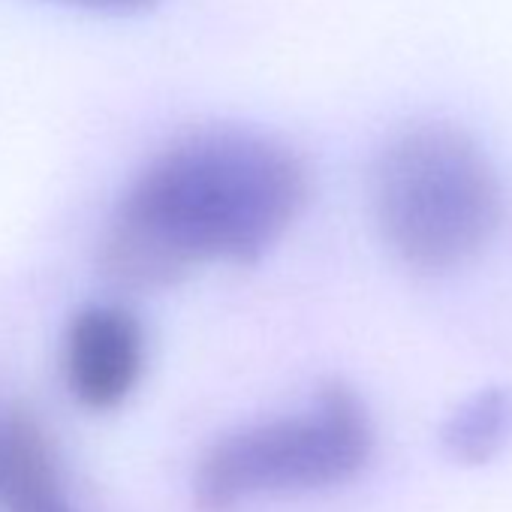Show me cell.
I'll return each mask as SVG.
<instances>
[{"label": "cell", "instance_id": "cell-1", "mask_svg": "<svg viewBox=\"0 0 512 512\" xmlns=\"http://www.w3.org/2000/svg\"><path fill=\"white\" fill-rule=\"evenodd\" d=\"M308 193V166L287 142L250 127L193 130L124 190L103 232V272L127 290H166L211 263H260Z\"/></svg>", "mask_w": 512, "mask_h": 512}, {"label": "cell", "instance_id": "cell-2", "mask_svg": "<svg viewBox=\"0 0 512 512\" xmlns=\"http://www.w3.org/2000/svg\"><path fill=\"white\" fill-rule=\"evenodd\" d=\"M371 208L398 263L446 275L491 241L503 190L491 157L464 127L428 118L383 142L371 169Z\"/></svg>", "mask_w": 512, "mask_h": 512}, {"label": "cell", "instance_id": "cell-3", "mask_svg": "<svg viewBox=\"0 0 512 512\" xmlns=\"http://www.w3.org/2000/svg\"><path fill=\"white\" fill-rule=\"evenodd\" d=\"M368 404L347 383H326L305 407L241 425L208 446L193 476L205 512L266 494H305L356 479L374 455Z\"/></svg>", "mask_w": 512, "mask_h": 512}, {"label": "cell", "instance_id": "cell-4", "mask_svg": "<svg viewBox=\"0 0 512 512\" xmlns=\"http://www.w3.org/2000/svg\"><path fill=\"white\" fill-rule=\"evenodd\" d=\"M145 371V332L133 311L115 302L85 305L64 335V380L85 410L121 407Z\"/></svg>", "mask_w": 512, "mask_h": 512}, {"label": "cell", "instance_id": "cell-5", "mask_svg": "<svg viewBox=\"0 0 512 512\" xmlns=\"http://www.w3.org/2000/svg\"><path fill=\"white\" fill-rule=\"evenodd\" d=\"M440 449L461 467H482L512 443V386H485L458 401L440 431Z\"/></svg>", "mask_w": 512, "mask_h": 512}, {"label": "cell", "instance_id": "cell-6", "mask_svg": "<svg viewBox=\"0 0 512 512\" xmlns=\"http://www.w3.org/2000/svg\"><path fill=\"white\" fill-rule=\"evenodd\" d=\"M55 4L82 7L94 13H142V10H151L157 0H55Z\"/></svg>", "mask_w": 512, "mask_h": 512}, {"label": "cell", "instance_id": "cell-7", "mask_svg": "<svg viewBox=\"0 0 512 512\" xmlns=\"http://www.w3.org/2000/svg\"><path fill=\"white\" fill-rule=\"evenodd\" d=\"M10 512H76V509L70 506V500H67V497L61 494V488H58V491L40 494V497H34V500L16 506V509H10Z\"/></svg>", "mask_w": 512, "mask_h": 512}, {"label": "cell", "instance_id": "cell-8", "mask_svg": "<svg viewBox=\"0 0 512 512\" xmlns=\"http://www.w3.org/2000/svg\"><path fill=\"white\" fill-rule=\"evenodd\" d=\"M7 416H10V410H0V434H4V425H7Z\"/></svg>", "mask_w": 512, "mask_h": 512}]
</instances>
